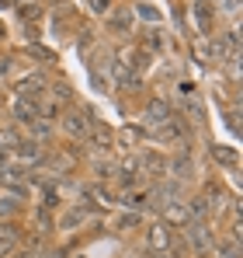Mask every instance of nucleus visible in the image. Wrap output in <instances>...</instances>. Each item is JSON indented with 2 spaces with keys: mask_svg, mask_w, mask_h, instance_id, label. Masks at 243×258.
Segmentation results:
<instances>
[{
  "mask_svg": "<svg viewBox=\"0 0 243 258\" xmlns=\"http://www.w3.org/2000/svg\"><path fill=\"white\" fill-rule=\"evenodd\" d=\"M188 244L198 258H208L215 251V237H212L208 223H188Z\"/></svg>",
  "mask_w": 243,
  "mask_h": 258,
  "instance_id": "1",
  "label": "nucleus"
},
{
  "mask_svg": "<svg viewBox=\"0 0 243 258\" xmlns=\"http://www.w3.org/2000/svg\"><path fill=\"white\" fill-rule=\"evenodd\" d=\"M146 244H150L153 251H167V248L174 244V234H170V227H167L163 220H160V223H153V227L146 230Z\"/></svg>",
  "mask_w": 243,
  "mask_h": 258,
  "instance_id": "2",
  "label": "nucleus"
},
{
  "mask_svg": "<svg viewBox=\"0 0 243 258\" xmlns=\"http://www.w3.org/2000/svg\"><path fill=\"white\" fill-rule=\"evenodd\" d=\"M63 129H66V136H73V140L90 136V119H87V112H70V115L63 119Z\"/></svg>",
  "mask_w": 243,
  "mask_h": 258,
  "instance_id": "3",
  "label": "nucleus"
},
{
  "mask_svg": "<svg viewBox=\"0 0 243 258\" xmlns=\"http://www.w3.org/2000/svg\"><path fill=\"white\" fill-rule=\"evenodd\" d=\"M14 119L25 122V126H32V122L39 119V105H35V98H18V101H14Z\"/></svg>",
  "mask_w": 243,
  "mask_h": 258,
  "instance_id": "4",
  "label": "nucleus"
},
{
  "mask_svg": "<svg viewBox=\"0 0 243 258\" xmlns=\"http://www.w3.org/2000/svg\"><path fill=\"white\" fill-rule=\"evenodd\" d=\"M191 171H195V161H191V154H188V150H181V154L170 161V174H174V181L191 178Z\"/></svg>",
  "mask_w": 243,
  "mask_h": 258,
  "instance_id": "5",
  "label": "nucleus"
},
{
  "mask_svg": "<svg viewBox=\"0 0 243 258\" xmlns=\"http://www.w3.org/2000/svg\"><path fill=\"white\" fill-rule=\"evenodd\" d=\"M42 91H45V77L42 74H28V77L18 81V94L21 98H39Z\"/></svg>",
  "mask_w": 243,
  "mask_h": 258,
  "instance_id": "6",
  "label": "nucleus"
},
{
  "mask_svg": "<svg viewBox=\"0 0 243 258\" xmlns=\"http://www.w3.org/2000/svg\"><path fill=\"white\" fill-rule=\"evenodd\" d=\"M163 223H167V227H188V223H191V220H188V206H184V203H167Z\"/></svg>",
  "mask_w": 243,
  "mask_h": 258,
  "instance_id": "7",
  "label": "nucleus"
},
{
  "mask_svg": "<svg viewBox=\"0 0 243 258\" xmlns=\"http://www.w3.org/2000/svg\"><path fill=\"white\" fill-rule=\"evenodd\" d=\"M14 154H18L21 161H28V164L42 161V147H39V140H21V143L14 147Z\"/></svg>",
  "mask_w": 243,
  "mask_h": 258,
  "instance_id": "8",
  "label": "nucleus"
},
{
  "mask_svg": "<svg viewBox=\"0 0 243 258\" xmlns=\"http://www.w3.org/2000/svg\"><path fill=\"white\" fill-rule=\"evenodd\" d=\"M184 206H188V220H191V223H205V216L212 213V206H208V199H205V196L191 199V203H184Z\"/></svg>",
  "mask_w": 243,
  "mask_h": 258,
  "instance_id": "9",
  "label": "nucleus"
},
{
  "mask_svg": "<svg viewBox=\"0 0 243 258\" xmlns=\"http://www.w3.org/2000/svg\"><path fill=\"white\" fill-rule=\"evenodd\" d=\"M18 248V230L11 223H0V258H7Z\"/></svg>",
  "mask_w": 243,
  "mask_h": 258,
  "instance_id": "10",
  "label": "nucleus"
},
{
  "mask_svg": "<svg viewBox=\"0 0 243 258\" xmlns=\"http://www.w3.org/2000/svg\"><path fill=\"white\" fill-rule=\"evenodd\" d=\"M146 119H150L153 126H160V122H167V119H170V108H167V101H160V98H153V101L146 105Z\"/></svg>",
  "mask_w": 243,
  "mask_h": 258,
  "instance_id": "11",
  "label": "nucleus"
},
{
  "mask_svg": "<svg viewBox=\"0 0 243 258\" xmlns=\"http://www.w3.org/2000/svg\"><path fill=\"white\" fill-rule=\"evenodd\" d=\"M83 220H87V210H83V206H73L70 213L59 220V230H73L77 223H83Z\"/></svg>",
  "mask_w": 243,
  "mask_h": 258,
  "instance_id": "12",
  "label": "nucleus"
},
{
  "mask_svg": "<svg viewBox=\"0 0 243 258\" xmlns=\"http://www.w3.org/2000/svg\"><path fill=\"white\" fill-rule=\"evenodd\" d=\"M212 157H215V164L236 168V150H229V147H215V150H212Z\"/></svg>",
  "mask_w": 243,
  "mask_h": 258,
  "instance_id": "13",
  "label": "nucleus"
},
{
  "mask_svg": "<svg viewBox=\"0 0 243 258\" xmlns=\"http://www.w3.org/2000/svg\"><path fill=\"white\" fill-rule=\"evenodd\" d=\"M90 140H94V147H97V150H108L115 136H111V129H101V126H97L94 133H90Z\"/></svg>",
  "mask_w": 243,
  "mask_h": 258,
  "instance_id": "14",
  "label": "nucleus"
},
{
  "mask_svg": "<svg viewBox=\"0 0 243 258\" xmlns=\"http://www.w3.org/2000/svg\"><path fill=\"white\" fill-rule=\"evenodd\" d=\"M129 25H132V11H118V14H111V28L129 32Z\"/></svg>",
  "mask_w": 243,
  "mask_h": 258,
  "instance_id": "15",
  "label": "nucleus"
},
{
  "mask_svg": "<svg viewBox=\"0 0 243 258\" xmlns=\"http://www.w3.org/2000/svg\"><path fill=\"white\" fill-rule=\"evenodd\" d=\"M21 140H18V133L14 129H0V150H14Z\"/></svg>",
  "mask_w": 243,
  "mask_h": 258,
  "instance_id": "16",
  "label": "nucleus"
},
{
  "mask_svg": "<svg viewBox=\"0 0 243 258\" xmlns=\"http://www.w3.org/2000/svg\"><path fill=\"white\" fill-rule=\"evenodd\" d=\"M18 213V199L14 196H0V216H14Z\"/></svg>",
  "mask_w": 243,
  "mask_h": 258,
  "instance_id": "17",
  "label": "nucleus"
},
{
  "mask_svg": "<svg viewBox=\"0 0 243 258\" xmlns=\"http://www.w3.org/2000/svg\"><path fill=\"white\" fill-rule=\"evenodd\" d=\"M195 14H198V28L208 32V4H198V7H195Z\"/></svg>",
  "mask_w": 243,
  "mask_h": 258,
  "instance_id": "18",
  "label": "nucleus"
},
{
  "mask_svg": "<svg viewBox=\"0 0 243 258\" xmlns=\"http://www.w3.org/2000/svg\"><path fill=\"white\" fill-rule=\"evenodd\" d=\"M18 14H21V18H28V21H32V18H39L42 11H39V7H35V4H21V7H18Z\"/></svg>",
  "mask_w": 243,
  "mask_h": 258,
  "instance_id": "19",
  "label": "nucleus"
},
{
  "mask_svg": "<svg viewBox=\"0 0 243 258\" xmlns=\"http://www.w3.org/2000/svg\"><path fill=\"white\" fill-rule=\"evenodd\" d=\"M219 11L222 14H236L240 11V0H219Z\"/></svg>",
  "mask_w": 243,
  "mask_h": 258,
  "instance_id": "20",
  "label": "nucleus"
},
{
  "mask_svg": "<svg viewBox=\"0 0 243 258\" xmlns=\"http://www.w3.org/2000/svg\"><path fill=\"white\" fill-rule=\"evenodd\" d=\"M52 91H56V98H59V101H70V98H73V91H70V84H56Z\"/></svg>",
  "mask_w": 243,
  "mask_h": 258,
  "instance_id": "21",
  "label": "nucleus"
},
{
  "mask_svg": "<svg viewBox=\"0 0 243 258\" xmlns=\"http://www.w3.org/2000/svg\"><path fill=\"white\" fill-rule=\"evenodd\" d=\"M136 140H139V133H136L132 126H125V129H122V143H129V147H132Z\"/></svg>",
  "mask_w": 243,
  "mask_h": 258,
  "instance_id": "22",
  "label": "nucleus"
},
{
  "mask_svg": "<svg viewBox=\"0 0 243 258\" xmlns=\"http://www.w3.org/2000/svg\"><path fill=\"white\" fill-rule=\"evenodd\" d=\"M195 56H198L202 63H208V45H205V39H198V42H195Z\"/></svg>",
  "mask_w": 243,
  "mask_h": 258,
  "instance_id": "23",
  "label": "nucleus"
},
{
  "mask_svg": "<svg viewBox=\"0 0 243 258\" xmlns=\"http://www.w3.org/2000/svg\"><path fill=\"white\" fill-rule=\"evenodd\" d=\"M136 223H139V213H129V216H122V230H132V227H136Z\"/></svg>",
  "mask_w": 243,
  "mask_h": 258,
  "instance_id": "24",
  "label": "nucleus"
},
{
  "mask_svg": "<svg viewBox=\"0 0 243 258\" xmlns=\"http://www.w3.org/2000/svg\"><path fill=\"white\" fill-rule=\"evenodd\" d=\"M139 14H143L146 21H160V14H157V11H153L150 4H143V7H139Z\"/></svg>",
  "mask_w": 243,
  "mask_h": 258,
  "instance_id": "25",
  "label": "nucleus"
},
{
  "mask_svg": "<svg viewBox=\"0 0 243 258\" xmlns=\"http://www.w3.org/2000/svg\"><path fill=\"white\" fill-rule=\"evenodd\" d=\"M108 4H111V0H90V11H94V14H108Z\"/></svg>",
  "mask_w": 243,
  "mask_h": 258,
  "instance_id": "26",
  "label": "nucleus"
},
{
  "mask_svg": "<svg viewBox=\"0 0 243 258\" xmlns=\"http://www.w3.org/2000/svg\"><path fill=\"white\" fill-rule=\"evenodd\" d=\"M11 258H39V255H35V251H18V255L11 251Z\"/></svg>",
  "mask_w": 243,
  "mask_h": 258,
  "instance_id": "27",
  "label": "nucleus"
},
{
  "mask_svg": "<svg viewBox=\"0 0 243 258\" xmlns=\"http://www.w3.org/2000/svg\"><path fill=\"white\" fill-rule=\"evenodd\" d=\"M146 258H167V251H153V255H146Z\"/></svg>",
  "mask_w": 243,
  "mask_h": 258,
  "instance_id": "28",
  "label": "nucleus"
},
{
  "mask_svg": "<svg viewBox=\"0 0 243 258\" xmlns=\"http://www.w3.org/2000/svg\"><path fill=\"white\" fill-rule=\"evenodd\" d=\"M219 258H240V255H226V251H219Z\"/></svg>",
  "mask_w": 243,
  "mask_h": 258,
  "instance_id": "29",
  "label": "nucleus"
},
{
  "mask_svg": "<svg viewBox=\"0 0 243 258\" xmlns=\"http://www.w3.org/2000/svg\"><path fill=\"white\" fill-rule=\"evenodd\" d=\"M4 32H7V28H4V25H0V39H4Z\"/></svg>",
  "mask_w": 243,
  "mask_h": 258,
  "instance_id": "30",
  "label": "nucleus"
},
{
  "mask_svg": "<svg viewBox=\"0 0 243 258\" xmlns=\"http://www.w3.org/2000/svg\"><path fill=\"white\" fill-rule=\"evenodd\" d=\"M0 105H4V94H0Z\"/></svg>",
  "mask_w": 243,
  "mask_h": 258,
  "instance_id": "31",
  "label": "nucleus"
}]
</instances>
